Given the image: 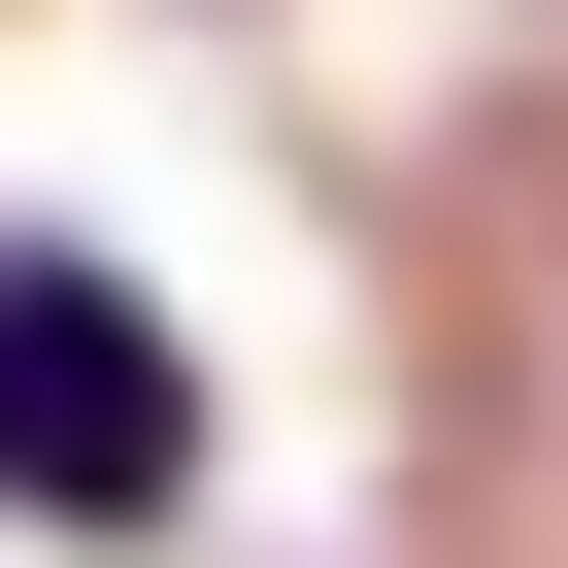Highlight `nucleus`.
Listing matches in <instances>:
<instances>
[{
  "label": "nucleus",
  "mask_w": 568,
  "mask_h": 568,
  "mask_svg": "<svg viewBox=\"0 0 568 568\" xmlns=\"http://www.w3.org/2000/svg\"><path fill=\"white\" fill-rule=\"evenodd\" d=\"M0 501H34V535H168L201 501V335L134 302L101 234H0Z\"/></svg>",
  "instance_id": "obj_1"
}]
</instances>
